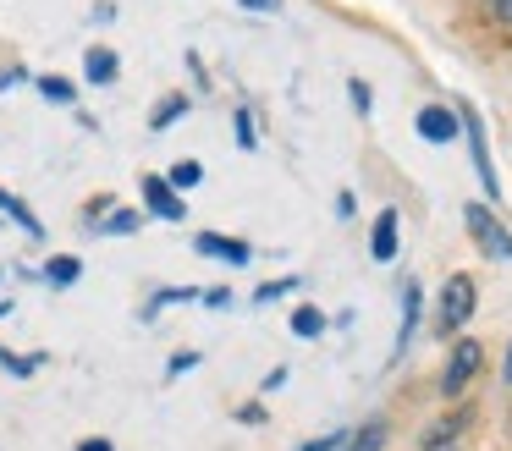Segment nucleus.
Masks as SVG:
<instances>
[{
	"mask_svg": "<svg viewBox=\"0 0 512 451\" xmlns=\"http://www.w3.org/2000/svg\"><path fill=\"white\" fill-rule=\"evenodd\" d=\"M474 303H479L474 275H452V281H446V292H441V314H435V330H441V336L463 330L468 319H474Z\"/></svg>",
	"mask_w": 512,
	"mask_h": 451,
	"instance_id": "1",
	"label": "nucleus"
},
{
	"mask_svg": "<svg viewBox=\"0 0 512 451\" xmlns=\"http://www.w3.org/2000/svg\"><path fill=\"white\" fill-rule=\"evenodd\" d=\"M479 363H485V347H479V341H457L452 363L441 369V396H446V402H452V396H463V385L479 374Z\"/></svg>",
	"mask_w": 512,
	"mask_h": 451,
	"instance_id": "2",
	"label": "nucleus"
},
{
	"mask_svg": "<svg viewBox=\"0 0 512 451\" xmlns=\"http://www.w3.org/2000/svg\"><path fill=\"white\" fill-rule=\"evenodd\" d=\"M463 220H468V231H474V242L490 253V259H512V237H507V226H501V220L490 215L485 204H468V209H463Z\"/></svg>",
	"mask_w": 512,
	"mask_h": 451,
	"instance_id": "3",
	"label": "nucleus"
},
{
	"mask_svg": "<svg viewBox=\"0 0 512 451\" xmlns=\"http://www.w3.org/2000/svg\"><path fill=\"white\" fill-rule=\"evenodd\" d=\"M457 121L468 127V149H474V171H479V187L490 198H501V182H496V165H490V149H485V127H479L474 110H457Z\"/></svg>",
	"mask_w": 512,
	"mask_h": 451,
	"instance_id": "4",
	"label": "nucleus"
},
{
	"mask_svg": "<svg viewBox=\"0 0 512 451\" xmlns=\"http://www.w3.org/2000/svg\"><path fill=\"white\" fill-rule=\"evenodd\" d=\"M457 127H463V121H457V110H446V105H424L419 110V132L430 143H452Z\"/></svg>",
	"mask_w": 512,
	"mask_h": 451,
	"instance_id": "5",
	"label": "nucleus"
},
{
	"mask_svg": "<svg viewBox=\"0 0 512 451\" xmlns=\"http://www.w3.org/2000/svg\"><path fill=\"white\" fill-rule=\"evenodd\" d=\"M144 198H149V215H160V220H182V198L171 193L166 176H144Z\"/></svg>",
	"mask_w": 512,
	"mask_h": 451,
	"instance_id": "6",
	"label": "nucleus"
},
{
	"mask_svg": "<svg viewBox=\"0 0 512 451\" xmlns=\"http://www.w3.org/2000/svg\"><path fill=\"white\" fill-rule=\"evenodd\" d=\"M468 418H474V413H446V418H435V424L424 429V440H419V446H424V451H435V446H452V440L463 435V424H468Z\"/></svg>",
	"mask_w": 512,
	"mask_h": 451,
	"instance_id": "7",
	"label": "nucleus"
},
{
	"mask_svg": "<svg viewBox=\"0 0 512 451\" xmlns=\"http://www.w3.org/2000/svg\"><path fill=\"white\" fill-rule=\"evenodd\" d=\"M369 253H375L380 264L397 253V209H380V220H375V242H369Z\"/></svg>",
	"mask_w": 512,
	"mask_h": 451,
	"instance_id": "8",
	"label": "nucleus"
},
{
	"mask_svg": "<svg viewBox=\"0 0 512 451\" xmlns=\"http://www.w3.org/2000/svg\"><path fill=\"white\" fill-rule=\"evenodd\" d=\"M193 248H199V253H215V259H226V264H248V242H226V237H210V231H204Z\"/></svg>",
	"mask_w": 512,
	"mask_h": 451,
	"instance_id": "9",
	"label": "nucleus"
},
{
	"mask_svg": "<svg viewBox=\"0 0 512 451\" xmlns=\"http://www.w3.org/2000/svg\"><path fill=\"white\" fill-rule=\"evenodd\" d=\"M342 451H386V424H380V418H369L364 429H353V435L342 440Z\"/></svg>",
	"mask_w": 512,
	"mask_h": 451,
	"instance_id": "10",
	"label": "nucleus"
},
{
	"mask_svg": "<svg viewBox=\"0 0 512 451\" xmlns=\"http://www.w3.org/2000/svg\"><path fill=\"white\" fill-rule=\"evenodd\" d=\"M413 330H419V281L402 286V336H397V352L413 341Z\"/></svg>",
	"mask_w": 512,
	"mask_h": 451,
	"instance_id": "11",
	"label": "nucleus"
},
{
	"mask_svg": "<svg viewBox=\"0 0 512 451\" xmlns=\"http://www.w3.org/2000/svg\"><path fill=\"white\" fill-rule=\"evenodd\" d=\"M0 209H6V215H12L17 226L28 231V237H45V226H39V215H34V209L23 204V198H12V193H6V187H0Z\"/></svg>",
	"mask_w": 512,
	"mask_h": 451,
	"instance_id": "12",
	"label": "nucleus"
},
{
	"mask_svg": "<svg viewBox=\"0 0 512 451\" xmlns=\"http://www.w3.org/2000/svg\"><path fill=\"white\" fill-rule=\"evenodd\" d=\"M144 226V215H138V209H116V215H105V237H133V231Z\"/></svg>",
	"mask_w": 512,
	"mask_h": 451,
	"instance_id": "13",
	"label": "nucleus"
},
{
	"mask_svg": "<svg viewBox=\"0 0 512 451\" xmlns=\"http://www.w3.org/2000/svg\"><path fill=\"white\" fill-rule=\"evenodd\" d=\"M78 275H83V264H78V259H67V253L45 264V281H50V286H72Z\"/></svg>",
	"mask_w": 512,
	"mask_h": 451,
	"instance_id": "14",
	"label": "nucleus"
},
{
	"mask_svg": "<svg viewBox=\"0 0 512 451\" xmlns=\"http://www.w3.org/2000/svg\"><path fill=\"white\" fill-rule=\"evenodd\" d=\"M320 330H325V314H320V308H309V303H303L298 314H292V336H303V341H309V336H320Z\"/></svg>",
	"mask_w": 512,
	"mask_h": 451,
	"instance_id": "15",
	"label": "nucleus"
},
{
	"mask_svg": "<svg viewBox=\"0 0 512 451\" xmlns=\"http://www.w3.org/2000/svg\"><path fill=\"white\" fill-rule=\"evenodd\" d=\"M116 77V50H89V83H111Z\"/></svg>",
	"mask_w": 512,
	"mask_h": 451,
	"instance_id": "16",
	"label": "nucleus"
},
{
	"mask_svg": "<svg viewBox=\"0 0 512 451\" xmlns=\"http://www.w3.org/2000/svg\"><path fill=\"white\" fill-rule=\"evenodd\" d=\"M182 110H188V99H182V94H171L166 105H155V116H149V127H155V132H160V127H171V121H177Z\"/></svg>",
	"mask_w": 512,
	"mask_h": 451,
	"instance_id": "17",
	"label": "nucleus"
},
{
	"mask_svg": "<svg viewBox=\"0 0 512 451\" xmlns=\"http://www.w3.org/2000/svg\"><path fill=\"white\" fill-rule=\"evenodd\" d=\"M39 94H50V99H56V105H67V99L78 94V88H72L67 77H39Z\"/></svg>",
	"mask_w": 512,
	"mask_h": 451,
	"instance_id": "18",
	"label": "nucleus"
},
{
	"mask_svg": "<svg viewBox=\"0 0 512 451\" xmlns=\"http://www.w3.org/2000/svg\"><path fill=\"white\" fill-rule=\"evenodd\" d=\"M199 160H182V165H171V182H177V187H193V182H199Z\"/></svg>",
	"mask_w": 512,
	"mask_h": 451,
	"instance_id": "19",
	"label": "nucleus"
},
{
	"mask_svg": "<svg viewBox=\"0 0 512 451\" xmlns=\"http://www.w3.org/2000/svg\"><path fill=\"white\" fill-rule=\"evenodd\" d=\"M292 286H298V275H287V281H270V286H259V292H254V303H270V297L292 292Z\"/></svg>",
	"mask_w": 512,
	"mask_h": 451,
	"instance_id": "20",
	"label": "nucleus"
},
{
	"mask_svg": "<svg viewBox=\"0 0 512 451\" xmlns=\"http://www.w3.org/2000/svg\"><path fill=\"white\" fill-rule=\"evenodd\" d=\"M0 363H6V369H12V374H34V369H39V363H45V358H17V352H0Z\"/></svg>",
	"mask_w": 512,
	"mask_h": 451,
	"instance_id": "21",
	"label": "nucleus"
},
{
	"mask_svg": "<svg viewBox=\"0 0 512 451\" xmlns=\"http://www.w3.org/2000/svg\"><path fill=\"white\" fill-rule=\"evenodd\" d=\"M342 440H347V435H342V429H336V435H320V440H303L298 451H336V446H342Z\"/></svg>",
	"mask_w": 512,
	"mask_h": 451,
	"instance_id": "22",
	"label": "nucleus"
},
{
	"mask_svg": "<svg viewBox=\"0 0 512 451\" xmlns=\"http://www.w3.org/2000/svg\"><path fill=\"white\" fill-rule=\"evenodd\" d=\"M237 143H243V149H259V143H254V121H248V110H237Z\"/></svg>",
	"mask_w": 512,
	"mask_h": 451,
	"instance_id": "23",
	"label": "nucleus"
},
{
	"mask_svg": "<svg viewBox=\"0 0 512 451\" xmlns=\"http://www.w3.org/2000/svg\"><path fill=\"white\" fill-rule=\"evenodd\" d=\"M347 88H353V105H358V116H369V83H364V77H353Z\"/></svg>",
	"mask_w": 512,
	"mask_h": 451,
	"instance_id": "24",
	"label": "nucleus"
},
{
	"mask_svg": "<svg viewBox=\"0 0 512 451\" xmlns=\"http://www.w3.org/2000/svg\"><path fill=\"white\" fill-rule=\"evenodd\" d=\"M237 418H243V424H265V407L248 402V407H237Z\"/></svg>",
	"mask_w": 512,
	"mask_h": 451,
	"instance_id": "25",
	"label": "nucleus"
},
{
	"mask_svg": "<svg viewBox=\"0 0 512 451\" xmlns=\"http://www.w3.org/2000/svg\"><path fill=\"white\" fill-rule=\"evenodd\" d=\"M193 363H199V352H177V358H171V374H188Z\"/></svg>",
	"mask_w": 512,
	"mask_h": 451,
	"instance_id": "26",
	"label": "nucleus"
},
{
	"mask_svg": "<svg viewBox=\"0 0 512 451\" xmlns=\"http://www.w3.org/2000/svg\"><path fill=\"white\" fill-rule=\"evenodd\" d=\"M243 6H248V11H276L281 0H243Z\"/></svg>",
	"mask_w": 512,
	"mask_h": 451,
	"instance_id": "27",
	"label": "nucleus"
},
{
	"mask_svg": "<svg viewBox=\"0 0 512 451\" xmlns=\"http://www.w3.org/2000/svg\"><path fill=\"white\" fill-rule=\"evenodd\" d=\"M78 451H111V440H100V435H94V440H83Z\"/></svg>",
	"mask_w": 512,
	"mask_h": 451,
	"instance_id": "28",
	"label": "nucleus"
},
{
	"mask_svg": "<svg viewBox=\"0 0 512 451\" xmlns=\"http://www.w3.org/2000/svg\"><path fill=\"white\" fill-rule=\"evenodd\" d=\"M496 17H501V22H512V0H496Z\"/></svg>",
	"mask_w": 512,
	"mask_h": 451,
	"instance_id": "29",
	"label": "nucleus"
},
{
	"mask_svg": "<svg viewBox=\"0 0 512 451\" xmlns=\"http://www.w3.org/2000/svg\"><path fill=\"white\" fill-rule=\"evenodd\" d=\"M501 380L512 385V347H507V363H501Z\"/></svg>",
	"mask_w": 512,
	"mask_h": 451,
	"instance_id": "30",
	"label": "nucleus"
},
{
	"mask_svg": "<svg viewBox=\"0 0 512 451\" xmlns=\"http://www.w3.org/2000/svg\"><path fill=\"white\" fill-rule=\"evenodd\" d=\"M435 451H457V446H435Z\"/></svg>",
	"mask_w": 512,
	"mask_h": 451,
	"instance_id": "31",
	"label": "nucleus"
},
{
	"mask_svg": "<svg viewBox=\"0 0 512 451\" xmlns=\"http://www.w3.org/2000/svg\"><path fill=\"white\" fill-rule=\"evenodd\" d=\"M0 314H6V303H0Z\"/></svg>",
	"mask_w": 512,
	"mask_h": 451,
	"instance_id": "32",
	"label": "nucleus"
}]
</instances>
